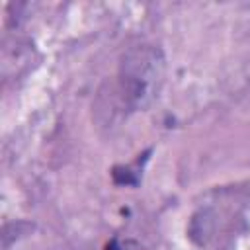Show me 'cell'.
Listing matches in <instances>:
<instances>
[{
    "label": "cell",
    "instance_id": "2",
    "mask_svg": "<svg viewBox=\"0 0 250 250\" xmlns=\"http://www.w3.org/2000/svg\"><path fill=\"white\" fill-rule=\"evenodd\" d=\"M105 250H123L121 246H119V242H117V238H111L107 244H105Z\"/></svg>",
    "mask_w": 250,
    "mask_h": 250
},
{
    "label": "cell",
    "instance_id": "1",
    "mask_svg": "<svg viewBox=\"0 0 250 250\" xmlns=\"http://www.w3.org/2000/svg\"><path fill=\"white\" fill-rule=\"evenodd\" d=\"M164 57L158 47L137 45L125 51L117 72V94L123 107L137 111L148 107L164 82Z\"/></svg>",
    "mask_w": 250,
    "mask_h": 250
}]
</instances>
